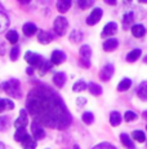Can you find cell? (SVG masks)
Segmentation results:
<instances>
[{
	"mask_svg": "<svg viewBox=\"0 0 147 149\" xmlns=\"http://www.w3.org/2000/svg\"><path fill=\"white\" fill-rule=\"evenodd\" d=\"M26 110L41 126L61 130L71 123V114L63 100L45 84L36 86L29 92Z\"/></svg>",
	"mask_w": 147,
	"mask_h": 149,
	"instance_id": "1",
	"label": "cell"
},
{
	"mask_svg": "<svg viewBox=\"0 0 147 149\" xmlns=\"http://www.w3.org/2000/svg\"><path fill=\"white\" fill-rule=\"evenodd\" d=\"M5 91L8 96L16 97V99H19L21 97V84H19L18 79H9L7 82H3L0 84V91Z\"/></svg>",
	"mask_w": 147,
	"mask_h": 149,
	"instance_id": "2",
	"label": "cell"
},
{
	"mask_svg": "<svg viewBox=\"0 0 147 149\" xmlns=\"http://www.w3.org/2000/svg\"><path fill=\"white\" fill-rule=\"evenodd\" d=\"M25 60L31 65V68H40V65L44 62V57L40 56L39 53H34V52H26L25 54Z\"/></svg>",
	"mask_w": 147,
	"mask_h": 149,
	"instance_id": "3",
	"label": "cell"
},
{
	"mask_svg": "<svg viewBox=\"0 0 147 149\" xmlns=\"http://www.w3.org/2000/svg\"><path fill=\"white\" fill-rule=\"evenodd\" d=\"M67 27H69V22L63 16H58L57 18L54 19V31L58 35H63L66 34Z\"/></svg>",
	"mask_w": 147,
	"mask_h": 149,
	"instance_id": "4",
	"label": "cell"
},
{
	"mask_svg": "<svg viewBox=\"0 0 147 149\" xmlns=\"http://www.w3.org/2000/svg\"><path fill=\"white\" fill-rule=\"evenodd\" d=\"M80 58H81V66H85V68H89L90 66V56H92V49H90L89 45L84 44L80 47Z\"/></svg>",
	"mask_w": 147,
	"mask_h": 149,
	"instance_id": "5",
	"label": "cell"
},
{
	"mask_svg": "<svg viewBox=\"0 0 147 149\" xmlns=\"http://www.w3.org/2000/svg\"><path fill=\"white\" fill-rule=\"evenodd\" d=\"M102 9L101 8H94V9L92 10V13L89 14V17L87 18V24L89 25V26H93V25L98 24L100 22V19L102 18Z\"/></svg>",
	"mask_w": 147,
	"mask_h": 149,
	"instance_id": "6",
	"label": "cell"
},
{
	"mask_svg": "<svg viewBox=\"0 0 147 149\" xmlns=\"http://www.w3.org/2000/svg\"><path fill=\"white\" fill-rule=\"evenodd\" d=\"M29 123V117H27V110L26 109H21L19 111V117L17 118V121L14 122V127L18 130V128H25Z\"/></svg>",
	"mask_w": 147,
	"mask_h": 149,
	"instance_id": "7",
	"label": "cell"
},
{
	"mask_svg": "<svg viewBox=\"0 0 147 149\" xmlns=\"http://www.w3.org/2000/svg\"><path fill=\"white\" fill-rule=\"evenodd\" d=\"M114 71H115L114 65H111V64L104 65V66L102 68V70H101V73H100V78L102 79V81H104V82L110 81L111 77L114 75Z\"/></svg>",
	"mask_w": 147,
	"mask_h": 149,
	"instance_id": "8",
	"label": "cell"
},
{
	"mask_svg": "<svg viewBox=\"0 0 147 149\" xmlns=\"http://www.w3.org/2000/svg\"><path fill=\"white\" fill-rule=\"evenodd\" d=\"M31 131H32V135H34V137H35V140L44 139V136H45V131H44L43 126L39 125L38 122L34 121V123L31 125Z\"/></svg>",
	"mask_w": 147,
	"mask_h": 149,
	"instance_id": "9",
	"label": "cell"
},
{
	"mask_svg": "<svg viewBox=\"0 0 147 149\" xmlns=\"http://www.w3.org/2000/svg\"><path fill=\"white\" fill-rule=\"evenodd\" d=\"M134 19H135V14L134 12H126L123 17V27L125 30L133 27V24H134Z\"/></svg>",
	"mask_w": 147,
	"mask_h": 149,
	"instance_id": "10",
	"label": "cell"
},
{
	"mask_svg": "<svg viewBox=\"0 0 147 149\" xmlns=\"http://www.w3.org/2000/svg\"><path fill=\"white\" fill-rule=\"evenodd\" d=\"M66 60V54H65V52H62V51H53L52 53V57H50V62L54 65H59L62 64V62Z\"/></svg>",
	"mask_w": 147,
	"mask_h": 149,
	"instance_id": "11",
	"label": "cell"
},
{
	"mask_svg": "<svg viewBox=\"0 0 147 149\" xmlns=\"http://www.w3.org/2000/svg\"><path fill=\"white\" fill-rule=\"evenodd\" d=\"M54 39V36H53L52 33H49V31H43L40 30L38 34V40L41 43V44H48V43H50Z\"/></svg>",
	"mask_w": 147,
	"mask_h": 149,
	"instance_id": "12",
	"label": "cell"
},
{
	"mask_svg": "<svg viewBox=\"0 0 147 149\" xmlns=\"http://www.w3.org/2000/svg\"><path fill=\"white\" fill-rule=\"evenodd\" d=\"M116 31H117V25L115 24V22H109L102 30V36L103 38L104 36H111V35H114Z\"/></svg>",
	"mask_w": 147,
	"mask_h": 149,
	"instance_id": "13",
	"label": "cell"
},
{
	"mask_svg": "<svg viewBox=\"0 0 147 149\" xmlns=\"http://www.w3.org/2000/svg\"><path fill=\"white\" fill-rule=\"evenodd\" d=\"M137 96L142 101H147V82H142L137 88Z\"/></svg>",
	"mask_w": 147,
	"mask_h": 149,
	"instance_id": "14",
	"label": "cell"
},
{
	"mask_svg": "<svg viewBox=\"0 0 147 149\" xmlns=\"http://www.w3.org/2000/svg\"><path fill=\"white\" fill-rule=\"evenodd\" d=\"M117 45H119L117 39L111 38V39H107V40L103 43V49H104V51H107V52H111V51L116 49Z\"/></svg>",
	"mask_w": 147,
	"mask_h": 149,
	"instance_id": "15",
	"label": "cell"
},
{
	"mask_svg": "<svg viewBox=\"0 0 147 149\" xmlns=\"http://www.w3.org/2000/svg\"><path fill=\"white\" fill-rule=\"evenodd\" d=\"M8 25H9V18H8L7 13L0 8V33H3V31L7 30Z\"/></svg>",
	"mask_w": 147,
	"mask_h": 149,
	"instance_id": "16",
	"label": "cell"
},
{
	"mask_svg": "<svg viewBox=\"0 0 147 149\" xmlns=\"http://www.w3.org/2000/svg\"><path fill=\"white\" fill-rule=\"evenodd\" d=\"M132 33L135 38H142L143 35L146 34V27L141 24H137V25H133L132 27Z\"/></svg>",
	"mask_w": 147,
	"mask_h": 149,
	"instance_id": "17",
	"label": "cell"
},
{
	"mask_svg": "<svg viewBox=\"0 0 147 149\" xmlns=\"http://www.w3.org/2000/svg\"><path fill=\"white\" fill-rule=\"evenodd\" d=\"M36 31H38V27H36V25L32 24V22H27V24L23 25V33L26 36L34 35Z\"/></svg>",
	"mask_w": 147,
	"mask_h": 149,
	"instance_id": "18",
	"label": "cell"
},
{
	"mask_svg": "<svg viewBox=\"0 0 147 149\" xmlns=\"http://www.w3.org/2000/svg\"><path fill=\"white\" fill-rule=\"evenodd\" d=\"M71 4H72V1H70V0H59L57 3L58 12H61V13L67 12V10L70 9V7H71Z\"/></svg>",
	"mask_w": 147,
	"mask_h": 149,
	"instance_id": "19",
	"label": "cell"
},
{
	"mask_svg": "<svg viewBox=\"0 0 147 149\" xmlns=\"http://www.w3.org/2000/svg\"><path fill=\"white\" fill-rule=\"evenodd\" d=\"M29 136H30V135L26 132V128H18V130L16 131V134H14L16 141H19V143L25 141V140H26Z\"/></svg>",
	"mask_w": 147,
	"mask_h": 149,
	"instance_id": "20",
	"label": "cell"
},
{
	"mask_svg": "<svg viewBox=\"0 0 147 149\" xmlns=\"http://www.w3.org/2000/svg\"><path fill=\"white\" fill-rule=\"evenodd\" d=\"M53 82L57 87H63V84L66 83V74L65 73H57L53 77Z\"/></svg>",
	"mask_w": 147,
	"mask_h": 149,
	"instance_id": "21",
	"label": "cell"
},
{
	"mask_svg": "<svg viewBox=\"0 0 147 149\" xmlns=\"http://www.w3.org/2000/svg\"><path fill=\"white\" fill-rule=\"evenodd\" d=\"M121 119H123V117H121V114L119 111H111V114H110V123H111V126H119L121 123Z\"/></svg>",
	"mask_w": 147,
	"mask_h": 149,
	"instance_id": "22",
	"label": "cell"
},
{
	"mask_svg": "<svg viewBox=\"0 0 147 149\" xmlns=\"http://www.w3.org/2000/svg\"><path fill=\"white\" fill-rule=\"evenodd\" d=\"M23 149H36V145H38V143H36V140L34 139L32 136H29L25 141L21 143Z\"/></svg>",
	"mask_w": 147,
	"mask_h": 149,
	"instance_id": "23",
	"label": "cell"
},
{
	"mask_svg": "<svg viewBox=\"0 0 147 149\" xmlns=\"http://www.w3.org/2000/svg\"><path fill=\"white\" fill-rule=\"evenodd\" d=\"M88 90H89V92L94 96H100L101 93H102V87H101L100 84H97V83H93V82L88 84Z\"/></svg>",
	"mask_w": 147,
	"mask_h": 149,
	"instance_id": "24",
	"label": "cell"
},
{
	"mask_svg": "<svg viewBox=\"0 0 147 149\" xmlns=\"http://www.w3.org/2000/svg\"><path fill=\"white\" fill-rule=\"evenodd\" d=\"M14 108V102L9 99H0V113L4 111L5 109H13Z\"/></svg>",
	"mask_w": 147,
	"mask_h": 149,
	"instance_id": "25",
	"label": "cell"
},
{
	"mask_svg": "<svg viewBox=\"0 0 147 149\" xmlns=\"http://www.w3.org/2000/svg\"><path fill=\"white\" fill-rule=\"evenodd\" d=\"M120 140H121V143H123V145H125V148H128V149H135L134 143L132 141V139L128 135H126V134H121V135H120Z\"/></svg>",
	"mask_w": 147,
	"mask_h": 149,
	"instance_id": "26",
	"label": "cell"
},
{
	"mask_svg": "<svg viewBox=\"0 0 147 149\" xmlns=\"http://www.w3.org/2000/svg\"><path fill=\"white\" fill-rule=\"evenodd\" d=\"M132 86V81L129 78H124L123 81L117 84V91H120V92H124V91H128L129 88H131Z\"/></svg>",
	"mask_w": 147,
	"mask_h": 149,
	"instance_id": "27",
	"label": "cell"
},
{
	"mask_svg": "<svg viewBox=\"0 0 147 149\" xmlns=\"http://www.w3.org/2000/svg\"><path fill=\"white\" fill-rule=\"evenodd\" d=\"M141 54H142V51L141 49H133V51H131V52L126 54V60H128L129 62H134L135 60L139 58Z\"/></svg>",
	"mask_w": 147,
	"mask_h": 149,
	"instance_id": "28",
	"label": "cell"
},
{
	"mask_svg": "<svg viewBox=\"0 0 147 149\" xmlns=\"http://www.w3.org/2000/svg\"><path fill=\"white\" fill-rule=\"evenodd\" d=\"M5 38H7L8 42L12 43V44H16V43L18 42V34H17L16 30H9L5 34Z\"/></svg>",
	"mask_w": 147,
	"mask_h": 149,
	"instance_id": "29",
	"label": "cell"
},
{
	"mask_svg": "<svg viewBox=\"0 0 147 149\" xmlns=\"http://www.w3.org/2000/svg\"><path fill=\"white\" fill-rule=\"evenodd\" d=\"M81 39H83V34L79 30H74L71 34H70V42L72 43H80Z\"/></svg>",
	"mask_w": 147,
	"mask_h": 149,
	"instance_id": "30",
	"label": "cell"
},
{
	"mask_svg": "<svg viewBox=\"0 0 147 149\" xmlns=\"http://www.w3.org/2000/svg\"><path fill=\"white\" fill-rule=\"evenodd\" d=\"M87 88H88V84H87L84 81H78L72 86V90L75 91V92H81V91L87 90Z\"/></svg>",
	"mask_w": 147,
	"mask_h": 149,
	"instance_id": "31",
	"label": "cell"
},
{
	"mask_svg": "<svg viewBox=\"0 0 147 149\" xmlns=\"http://www.w3.org/2000/svg\"><path fill=\"white\" fill-rule=\"evenodd\" d=\"M81 119H83V122L85 123V125H92L93 121H94V116H93L90 111H85V113L83 114V117H81Z\"/></svg>",
	"mask_w": 147,
	"mask_h": 149,
	"instance_id": "32",
	"label": "cell"
},
{
	"mask_svg": "<svg viewBox=\"0 0 147 149\" xmlns=\"http://www.w3.org/2000/svg\"><path fill=\"white\" fill-rule=\"evenodd\" d=\"M52 62H49V61H47V60H44V62L40 65V68H39V73L41 74V75H44L45 73H47L48 70H49L50 68H52Z\"/></svg>",
	"mask_w": 147,
	"mask_h": 149,
	"instance_id": "33",
	"label": "cell"
},
{
	"mask_svg": "<svg viewBox=\"0 0 147 149\" xmlns=\"http://www.w3.org/2000/svg\"><path fill=\"white\" fill-rule=\"evenodd\" d=\"M132 136H133V139L137 140V141H139V143L146 141V136H145V134H143L142 131H133Z\"/></svg>",
	"mask_w": 147,
	"mask_h": 149,
	"instance_id": "34",
	"label": "cell"
},
{
	"mask_svg": "<svg viewBox=\"0 0 147 149\" xmlns=\"http://www.w3.org/2000/svg\"><path fill=\"white\" fill-rule=\"evenodd\" d=\"M8 123H9V118L8 116L0 117V131H5L8 128Z\"/></svg>",
	"mask_w": 147,
	"mask_h": 149,
	"instance_id": "35",
	"label": "cell"
},
{
	"mask_svg": "<svg viewBox=\"0 0 147 149\" xmlns=\"http://www.w3.org/2000/svg\"><path fill=\"white\" fill-rule=\"evenodd\" d=\"M92 149H117L116 147H114L112 144H110V143H100V144H97L95 147H93Z\"/></svg>",
	"mask_w": 147,
	"mask_h": 149,
	"instance_id": "36",
	"label": "cell"
},
{
	"mask_svg": "<svg viewBox=\"0 0 147 149\" xmlns=\"http://www.w3.org/2000/svg\"><path fill=\"white\" fill-rule=\"evenodd\" d=\"M124 119H125V122H133L137 119V114H135L134 111H125Z\"/></svg>",
	"mask_w": 147,
	"mask_h": 149,
	"instance_id": "37",
	"label": "cell"
},
{
	"mask_svg": "<svg viewBox=\"0 0 147 149\" xmlns=\"http://www.w3.org/2000/svg\"><path fill=\"white\" fill-rule=\"evenodd\" d=\"M9 56H10V60H12V61H16V60L19 57V47L14 45V47L10 49V54H9Z\"/></svg>",
	"mask_w": 147,
	"mask_h": 149,
	"instance_id": "38",
	"label": "cell"
},
{
	"mask_svg": "<svg viewBox=\"0 0 147 149\" xmlns=\"http://www.w3.org/2000/svg\"><path fill=\"white\" fill-rule=\"evenodd\" d=\"M93 3L94 1H92V0H88V1H83V0H80V1H78V4H79V7H80L81 9H87V8L92 7Z\"/></svg>",
	"mask_w": 147,
	"mask_h": 149,
	"instance_id": "39",
	"label": "cell"
},
{
	"mask_svg": "<svg viewBox=\"0 0 147 149\" xmlns=\"http://www.w3.org/2000/svg\"><path fill=\"white\" fill-rule=\"evenodd\" d=\"M76 102H78V107H83V105L87 104V99H84V97H79Z\"/></svg>",
	"mask_w": 147,
	"mask_h": 149,
	"instance_id": "40",
	"label": "cell"
},
{
	"mask_svg": "<svg viewBox=\"0 0 147 149\" xmlns=\"http://www.w3.org/2000/svg\"><path fill=\"white\" fill-rule=\"evenodd\" d=\"M4 52H5V44L4 43H1V44H0V54H4Z\"/></svg>",
	"mask_w": 147,
	"mask_h": 149,
	"instance_id": "41",
	"label": "cell"
},
{
	"mask_svg": "<svg viewBox=\"0 0 147 149\" xmlns=\"http://www.w3.org/2000/svg\"><path fill=\"white\" fill-rule=\"evenodd\" d=\"M104 3H107V4H110V5L116 4V1H115V0H104Z\"/></svg>",
	"mask_w": 147,
	"mask_h": 149,
	"instance_id": "42",
	"label": "cell"
},
{
	"mask_svg": "<svg viewBox=\"0 0 147 149\" xmlns=\"http://www.w3.org/2000/svg\"><path fill=\"white\" fill-rule=\"evenodd\" d=\"M32 73H34V68H29V69H27V74H30V75H31Z\"/></svg>",
	"mask_w": 147,
	"mask_h": 149,
	"instance_id": "43",
	"label": "cell"
},
{
	"mask_svg": "<svg viewBox=\"0 0 147 149\" xmlns=\"http://www.w3.org/2000/svg\"><path fill=\"white\" fill-rule=\"evenodd\" d=\"M0 149H5V145H4V143H1V141H0Z\"/></svg>",
	"mask_w": 147,
	"mask_h": 149,
	"instance_id": "44",
	"label": "cell"
},
{
	"mask_svg": "<svg viewBox=\"0 0 147 149\" xmlns=\"http://www.w3.org/2000/svg\"><path fill=\"white\" fill-rule=\"evenodd\" d=\"M143 118L147 119V110H146V111H143Z\"/></svg>",
	"mask_w": 147,
	"mask_h": 149,
	"instance_id": "45",
	"label": "cell"
},
{
	"mask_svg": "<svg viewBox=\"0 0 147 149\" xmlns=\"http://www.w3.org/2000/svg\"><path fill=\"white\" fill-rule=\"evenodd\" d=\"M139 3H147V0H139Z\"/></svg>",
	"mask_w": 147,
	"mask_h": 149,
	"instance_id": "46",
	"label": "cell"
},
{
	"mask_svg": "<svg viewBox=\"0 0 147 149\" xmlns=\"http://www.w3.org/2000/svg\"><path fill=\"white\" fill-rule=\"evenodd\" d=\"M74 149H79V147H78V145H75V147H74Z\"/></svg>",
	"mask_w": 147,
	"mask_h": 149,
	"instance_id": "47",
	"label": "cell"
},
{
	"mask_svg": "<svg viewBox=\"0 0 147 149\" xmlns=\"http://www.w3.org/2000/svg\"><path fill=\"white\" fill-rule=\"evenodd\" d=\"M145 62H146V64H147V56L145 57Z\"/></svg>",
	"mask_w": 147,
	"mask_h": 149,
	"instance_id": "48",
	"label": "cell"
},
{
	"mask_svg": "<svg viewBox=\"0 0 147 149\" xmlns=\"http://www.w3.org/2000/svg\"><path fill=\"white\" fill-rule=\"evenodd\" d=\"M146 130H147V126H146Z\"/></svg>",
	"mask_w": 147,
	"mask_h": 149,
	"instance_id": "49",
	"label": "cell"
}]
</instances>
